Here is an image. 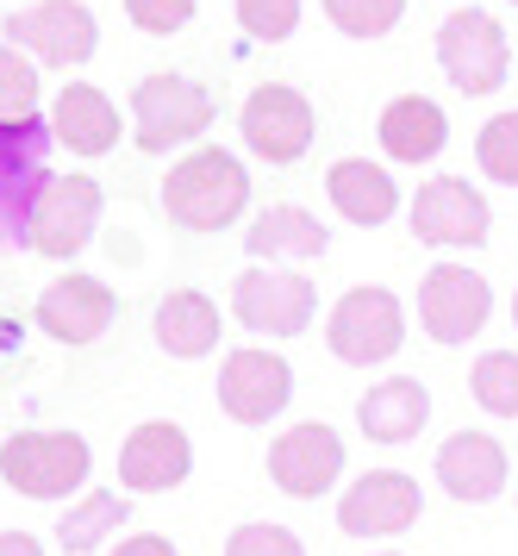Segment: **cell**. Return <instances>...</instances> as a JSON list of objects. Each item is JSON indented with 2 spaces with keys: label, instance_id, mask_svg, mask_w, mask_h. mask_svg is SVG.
Segmentation results:
<instances>
[{
  "label": "cell",
  "instance_id": "12",
  "mask_svg": "<svg viewBox=\"0 0 518 556\" xmlns=\"http://www.w3.org/2000/svg\"><path fill=\"white\" fill-rule=\"evenodd\" d=\"M294 401V363L263 344H238L219 363V406L238 426H269L281 406Z\"/></svg>",
  "mask_w": 518,
  "mask_h": 556
},
{
  "label": "cell",
  "instance_id": "17",
  "mask_svg": "<svg viewBox=\"0 0 518 556\" xmlns=\"http://www.w3.org/2000/svg\"><path fill=\"white\" fill-rule=\"evenodd\" d=\"M188 469H194V444L169 419H144L119 444V488H131V494H169L188 481Z\"/></svg>",
  "mask_w": 518,
  "mask_h": 556
},
{
  "label": "cell",
  "instance_id": "28",
  "mask_svg": "<svg viewBox=\"0 0 518 556\" xmlns=\"http://www.w3.org/2000/svg\"><path fill=\"white\" fill-rule=\"evenodd\" d=\"M475 163H481V176L488 181L518 188V106L513 113H494L488 126L475 131Z\"/></svg>",
  "mask_w": 518,
  "mask_h": 556
},
{
  "label": "cell",
  "instance_id": "10",
  "mask_svg": "<svg viewBox=\"0 0 518 556\" xmlns=\"http://www.w3.org/2000/svg\"><path fill=\"white\" fill-rule=\"evenodd\" d=\"M494 231V206L481 188H469V176H431L413 194V238L431 251H475Z\"/></svg>",
  "mask_w": 518,
  "mask_h": 556
},
{
  "label": "cell",
  "instance_id": "18",
  "mask_svg": "<svg viewBox=\"0 0 518 556\" xmlns=\"http://www.w3.org/2000/svg\"><path fill=\"white\" fill-rule=\"evenodd\" d=\"M438 488L463 506H488L506 494V444L488 431H450L438 444Z\"/></svg>",
  "mask_w": 518,
  "mask_h": 556
},
{
  "label": "cell",
  "instance_id": "2",
  "mask_svg": "<svg viewBox=\"0 0 518 556\" xmlns=\"http://www.w3.org/2000/svg\"><path fill=\"white\" fill-rule=\"evenodd\" d=\"M94 469V451L81 431H13L0 444V481L25 501H63L81 494V481Z\"/></svg>",
  "mask_w": 518,
  "mask_h": 556
},
{
  "label": "cell",
  "instance_id": "37",
  "mask_svg": "<svg viewBox=\"0 0 518 556\" xmlns=\"http://www.w3.org/2000/svg\"><path fill=\"white\" fill-rule=\"evenodd\" d=\"M513 7H518V0H513Z\"/></svg>",
  "mask_w": 518,
  "mask_h": 556
},
{
  "label": "cell",
  "instance_id": "16",
  "mask_svg": "<svg viewBox=\"0 0 518 556\" xmlns=\"http://www.w3.org/2000/svg\"><path fill=\"white\" fill-rule=\"evenodd\" d=\"M31 319H38V331L56 338V344H94V338H106V326L119 319V294L100 276H56L45 294H38Z\"/></svg>",
  "mask_w": 518,
  "mask_h": 556
},
{
  "label": "cell",
  "instance_id": "13",
  "mask_svg": "<svg viewBox=\"0 0 518 556\" xmlns=\"http://www.w3.org/2000/svg\"><path fill=\"white\" fill-rule=\"evenodd\" d=\"M419 506L425 494L406 469H369L338 494V526L350 538H400V531L419 526Z\"/></svg>",
  "mask_w": 518,
  "mask_h": 556
},
{
  "label": "cell",
  "instance_id": "4",
  "mask_svg": "<svg viewBox=\"0 0 518 556\" xmlns=\"http://www.w3.org/2000/svg\"><path fill=\"white\" fill-rule=\"evenodd\" d=\"M213 94L188 76H144L138 81V94H131V138H138V151L150 156H169L181 144H194L206 138L213 126Z\"/></svg>",
  "mask_w": 518,
  "mask_h": 556
},
{
  "label": "cell",
  "instance_id": "3",
  "mask_svg": "<svg viewBox=\"0 0 518 556\" xmlns=\"http://www.w3.org/2000/svg\"><path fill=\"white\" fill-rule=\"evenodd\" d=\"M438 63L456 94H500V81L513 76V45H506V26H500L488 7H456L444 26H438Z\"/></svg>",
  "mask_w": 518,
  "mask_h": 556
},
{
  "label": "cell",
  "instance_id": "14",
  "mask_svg": "<svg viewBox=\"0 0 518 556\" xmlns=\"http://www.w3.org/2000/svg\"><path fill=\"white\" fill-rule=\"evenodd\" d=\"M338 476H344V438L331 426H319V419L288 426L269 444V481L288 501H319V494L338 488Z\"/></svg>",
  "mask_w": 518,
  "mask_h": 556
},
{
  "label": "cell",
  "instance_id": "19",
  "mask_svg": "<svg viewBox=\"0 0 518 556\" xmlns=\"http://www.w3.org/2000/svg\"><path fill=\"white\" fill-rule=\"evenodd\" d=\"M50 138L70 144L75 156L119 151V106L106 101V88H94V81H70L50 106Z\"/></svg>",
  "mask_w": 518,
  "mask_h": 556
},
{
  "label": "cell",
  "instance_id": "27",
  "mask_svg": "<svg viewBox=\"0 0 518 556\" xmlns=\"http://www.w3.org/2000/svg\"><path fill=\"white\" fill-rule=\"evenodd\" d=\"M469 388L494 419H518V351H481Z\"/></svg>",
  "mask_w": 518,
  "mask_h": 556
},
{
  "label": "cell",
  "instance_id": "30",
  "mask_svg": "<svg viewBox=\"0 0 518 556\" xmlns=\"http://www.w3.org/2000/svg\"><path fill=\"white\" fill-rule=\"evenodd\" d=\"M300 7L306 0H238V26L256 45H281V38L300 31Z\"/></svg>",
  "mask_w": 518,
  "mask_h": 556
},
{
  "label": "cell",
  "instance_id": "33",
  "mask_svg": "<svg viewBox=\"0 0 518 556\" xmlns=\"http://www.w3.org/2000/svg\"><path fill=\"white\" fill-rule=\"evenodd\" d=\"M106 556H181V551H175V544L163 538V531H138V538H125V544H113Z\"/></svg>",
  "mask_w": 518,
  "mask_h": 556
},
{
  "label": "cell",
  "instance_id": "34",
  "mask_svg": "<svg viewBox=\"0 0 518 556\" xmlns=\"http://www.w3.org/2000/svg\"><path fill=\"white\" fill-rule=\"evenodd\" d=\"M0 556H45V544L31 531H0Z\"/></svg>",
  "mask_w": 518,
  "mask_h": 556
},
{
  "label": "cell",
  "instance_id": "35",
  "mask_svg": "<svg viewBox=\"0 0 518 556\" xmlns=\"http://www.w3.org/2000/svg\"><path fill=\"white\" fill-rule=\"evenodd\" d=\"M513 326H518V294H513Z\"/></svg>",
  "mask_w": 518,
  "mask_h": 556
},
{
  "label": "cell",
  "instance_id": "20",
  "mask_svg": "<svg viewBox=\"0 0 518 556\" xmlns=\"http://www.w3.org/2000/svg\"><path fill=\"white\" fill-rule=\"evenodd\" d=\"M244 251L256 263H319L331 251V231L319 226V213H306L294 201H275L269 213H256L244 231Z\"/></svg>",
  "mask_w": 518,
  "mask_h": 556
},
{
  "label": "cell",
  "instance_id": "24",
  "mask_svg": "<svg viewBox=\"0 0 518 556\" xmlns=\"http://www.w3.org/2000/svg\"><path fill=\"white\" fill-rule=\"evenodd\" d=\"M325 194H331V206L344 213L350 226H388V219L400 213L394 176H388L381 163H369V156H344V163H331Z\"/></svg>",
  "mask_w": 518,
  "mask_h": 556
},
{
  "label": "cell",
  "instance_id": "6",
  "mask_svg": "<svg viewBox=\"0 0 518 556\" xmlns=\"http://www.w3.org/2000/svg\"><path fill=\"white\" fill-rule=\"evenodd\" d=\"M0 38L13 51H31V63L45 70H81L100 51V26L81 0H31L20 13H7Z\"/></svg>",
  "mask_w": 518,
  "mask_h": 556
},
{
  "label": "cell",
  "instance_id": "11",
  "mask_svg": "<svg viewBox=\"0 0 518 556\" xmlns=\"http://www.w3.org/2000/svg\"><path fill=\"white\" fill-rule=\"evenodd\" d=\"M494 319V288L469 263H438L419 281V326L431 344H469Z\"/></svg>",
  "mask_w": 518,
  "mask_h": 556
},
{
  "label": "cell",
  "instance_id": "23",
  "mask_svg": "<svg viewBox=\"0 0 518 556\" xmlns=\"http://www.w3.org/2000/svg\"><path fill=\"white\" fill-rule=\"evenodd\" d=\"M375 131H381V151L394 156V163H413V169L431 163L450 144V119L431 94H400V101H388Z\"/></svg>",
  "mask_w": 518,
  "mask_h": 556
},
{
  "label": "cell",
  "instance_id": "25",
  "mask_svg": "<svg viewBox=\"0 0 518 556\" xmlns=\"http://www.w3.org/2000/svg\"><path fill=\"white\" fill-rule=\"evenodd\" d=\"M125 519H131V501H125V494H81V501L56 519V544L70 556H88V551H100Z\"/></svg>",
  "mask_w": 518,
  "mask_h": 556
},
{
  "label": "cell",
  "instance_id": "21",
  "mask_svg": "<svg viewBox=\"0 0 518 556\" xmlns=\"http://www.w3.org/2000/svg\"><path fill=\"white\" fill-rule=\"evenodd\" d=\"M431 419V388L419 376H388L356 401V426L369 444H413Z\"/></svg>",
  "mask_w": 518,
  "mask_h": 556
},
{
  "label": "cell",
  "instance_id": "32",
  "mask_svg": "<svg viewBox=\"0 0 518 556\" xmlns=\"http://www.w3.org/2000/svg\"><path fill=\"white\" fill-rule=\"evenodd\" d=\"M200 0H125V20L138 31H150V38H169V31H181L188 20H194Z\"/></svg>",
  "mask_w": 518,
  "mask_h": 556
},
{
  "label": "cell",
  "instance_id": "22",
  "mask_svg": "<svg viewBox=\"0 0 518 556\" xmlns=\"http://www.w3.org/2000/svg\"><path fill=\"white\" fill-rule=\"evenodd\" d=\"M150 331H156V344H163L169 356H181V363H200V356L219 351L225 319H219V306L206 301V294H194V288H175V294H163V301H156V313H150Z\"/></svg>",
  "mask_w": 518,
  "mask_h": 556
},
{
  "label": "cell",
  "instance_id": "36",
  "mask_svg": "<svg viewBox=\"0 0 518 556\" xmlns=\"http://www.w3.org/2000/svg\"><path fill=\"white\" fill-rule=\"evenodd\" d=\"M381 556H400V551H381Z\"/></svg>",
  "mask_w": 518,
  "mask_h": 556
},
{
  "label": "cell",
  "instance_id": "8",
  "mask_svg": "<svg viewBox=\"0 0 518 556\" xmlns=\"http://www.w3.org/2000/svg\"><path fill=\"white\" fill-rule=\"evenodd\" d=\"M238 131H244L250 156H263L269 169H288L300 156L313 151V138H319V113L313 101L288 88V81H263V88H250L244 113H238Z\"/></svg>",
  "mask_w": 518,
  "mask_h": 556
},
{
  "label": "cell",
  "instance_id": "29",
  "mask_svg": "<svg viewBox=\"0 0 518 556\" xmlns=\"http://www.w3.org/2000/svg\"><path fill=\"white\" fill-rule=\"evenodd\" d=\"M325 20L344 31V38H388L406 20V0H325Z\"/></svg>",
  "mask_w": 518,
  "mask_h": 556
},
{
  "label": "cell",
  "instance_id": "9",
  "mask_svg": "<svg viewBox=\"0 0 518 556\" xmlns=\"http://www.w3.org/2000/svg\"><path fill=\"white\" fill-rule=\"evenodd\" d=\"M313 306H319L313 281L300 269H281V263H250L244 276L231 281V313L256 338H300L313 326Z\"/></svg>",
  "mask_w": 518,
  "mask_h": 556
},
{
  "label": "cell",
  "instance_id": "26",
  "mask_svg": "<svg viewBox=\"0 0 518 556\" xmlns=\"http://www.w3.org/2000/svg\"><path fill=\"white\" fill-rule=\"evenodd\" d=\"M38 101H45V81H38V63L13 45H0V126H25L38 119Z\"/></svg>",
  "mask_w": 518,
  "mask_h": 556
},
{
  "label": "cell",
  "instance_id": "1",
  "mask_svg": "<svg viewBox=\"0 0 518 556\" xmlns=\"http://www.w3.org/2000/svg\"><path fill=\"white\" fill-rule=\"evenodd\" d=\"M250 206V169L219 144H200L163 176V213L181 231H225Z\"/></svg>",
  "mask_w": 518,
  "mask_h": 556
},
{
  "label": "cell",
  "instance_id": "7",
  "mask_svg": "<svg viewBox=\"0 0 518 556\" xmlns=\"http://www.w3.org/2000/svg\"><path fill=\"white\" fill-rule=\"evenodd\" d=\"M325 344L350 369H369V363L400 356V344H406V306H400V294L369 288V281L350 288L344 301L331 306V319H325Z\"/></svg>",
  "mask_w": 518,
  "mask_h": 556
},
{
  "label": "cell",
  "instance_id": "31",
  "mask_svg": "<svg viewBox=\"0 0 518 556\" xmlns=\"http://www.w3.org/2000/svg\"><path fill=\"white\" fill-rule=\"evenodd\" d=\"M225 556H306V544H300V531H288V526L250 519V526H238L225 538Z\"/></svg>",
  "mask_w": 518,
  "mask_h": 556
},
{
  "label": "cell",
  "instance_id": "5",
  "mask_svg": "<svg viewBox=\"0 0 518 556\" xmlns=\"http://www.w3.org/2000/svg\"><path fill=\"white\" fill-rule=\"evenodd\" d=\"M100 206H106V194H100L94 176H50L45 188H38L31 213H25V244L38 256L70 263V256H81L94 244Z\"/></svg>",
  "mask_w": 518,
  "mask_h": 556
},
{
  "label": "cell",
  "instance_id": "15",
  "mask_svg": "<svg viewBox=\"0 0 518 556\" xmlns=\"http://www.w3.org/2000/svg\"><path fill=\"white\" fill-rule=\"evenodd\" d=\"M50 126L25 119V126H0V238L25 244V213L38 201V188L50 181L45 156H50Z\"/></svg>",
  "mask_w": 518,
  "mask_h": 556
}]
</instances>
